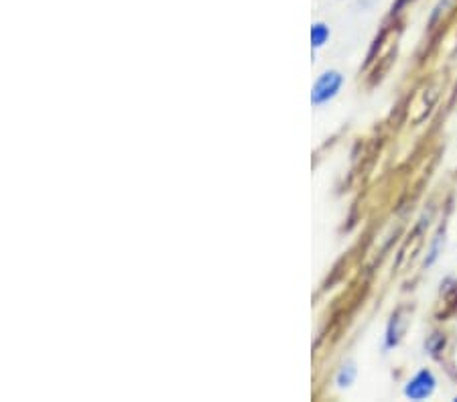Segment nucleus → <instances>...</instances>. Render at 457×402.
Here are the masks:
<instances>
[{
  "label": "nucleus",
  "mask_w": 457,
  "mask_h": 402,
  "mask_svg": "<svg viewBox=\"0 0 457 402\" xmlns=\"http://www.w3.org/2000/svg\"><path fill=\"white\" fill-rule=\"evenodd\" d=\"M343 84V75L340 71H328V73H323L319 79H317V84L313 86V96H311V100H313V104H325L328 100H332L338 92H340V88H342Z\"/></svg>",
  "instance_id": "f03ea898"
},
{
  "label": "nucleus",
  "mask_w": 457,
  "mask_h": 402,
  "mask_svg": "<svg viewBox=\"0 0 457 402\" xmlns=\"http://www.w3.org/2000/svg\"><path fill=\"white\" fill-rule=\"evenodd\" d=\"M435 384H437V380H435L433 372L427 370V368H423V370H419V372L408 380V384H406V388H404V397L410 399V401L429 399V397L435 392Z\"/></svg>",
  "instance_id": "f257e3e1"
},
{
  "label": "nucleus",
  "mask_w": 457,
  "mask_h": 402,
  "mask_svg": "<svg viewBox=\"0 0 457 402\" xmlns=\"http://www.w3.org/2000/svg\"><path fill=\"white\" fill-rule=\"evenodd\" d=\"M456 401H457V399H456Z\"/></svg>",
  "instance_id": "0eeeda50"
},
{
  "label": "nucleus",
  "mask_w": 457,
  "mask_h": 402,
  "mask_svg": "<svg viewBox=\"0 0 457 402\" xmlns=\"http://www.w3.org/2000/svg\"><path fill=\"white\" fill-rule=\"evenodd\" d=\"M328 39H330V29H328L323 23L313 25V31H311V41H313V45H315V47H321Z\"/></svg>",
  "instance_id": "7ed1b4c3"
},
{
  "label": "nucleus",
  "mask_w": 457,
  "mask_h": 402,
  "mask_svg": "<svg viewBox=\"0 0 457 402\" xmlns=\"http://www.w3.org/2000/svg\"><path fill=\"white\" fill-rule=\"evenodd\" d=\"M354 376H356V368H354L351 364H349V366H343L340 376H338V384H340V386H349V382L354 380Z\"/></svg>",
  "instance_id": "20e7f679"
},
{
  "label": "nucleus",
  "mask_w": 457,
  "mask_h": 402,
  "mask_svg": "<svg viewBox=\"0 0 457 402\" xmlns=\"http://www.w3.org/2000/svg\"><path fill=\"white\" fill-rule=\"evenodd\" d=\"M402 2H404V0H400V4H402Z\"/></svg>",
  "instance_id": "423d86ee"
},
{
  "label": "nucleus",
  "mask_w": 457,
  "mask_h": 402,
  "mask_svg": "<svg viewBox=\"0 0 457 402\" xmlns=\"http://www.w3.org/2000/svg\"><path fill=\"white\" fill-rule=\"evenodd\" d=\"M441 244H443V234H437V238H435V244H433V248H431V254H429V260H427V264H433V260H435V258L439 256Z\"/></svg>",
  "instance_id": "39448f33"
}]
</instances>
